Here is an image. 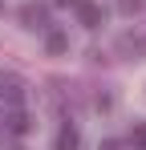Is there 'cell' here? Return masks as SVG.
<instances>
[{"mask_svg":"<svg viewBox=\"0 0 146 150\" xmlns=\"http://www.w3.org/2000/svg\"><path fill=\"white\" fill-rule=\"evenodd\" d=\"M118 49L122 53H146V37H122Z\"/></svg>","mask_w":146,"mask_h":150,"instance_id":"obj_6","label":"cell"},{"mask_svg":"<svg viewBox=\"0 0 146 150\" xmlns=\"http://www.w3.org/2000/svg\"><path fill=\"white\" fill-rule=\"evenodd\" d=\"M45 49H49V57H61V53H69V33L53 28V33L45 37Z\"/></svg>","mask_w":146,"mask_h":150,"instance_id":"obj_4","label":"cell"},{"mask_svg":"<svg viewBox=\"0 0 146 150\" xmlns=\"http://www.w3.org/2000/svg\"><path fill=\"white\" fill-rule=\"evenodd\" d=\"M101 150H122V142H114V138H110V142H101Z\"/></svg>","mask_w":146,"mask_h":150,"instance_id":"obj_9","label":"cell"},{"mask_svg":"<svg viewBox=\"0 0 146 150\" xmlns=\"http://www.w3.org/2000/svg\"><path fill=\"white\" fill-rule=\"evenodd\" d=\"M73 8H77V21H81L85 28H101V21H106L101 4H94V0H77Z\"/></svg>","mask_w":146,"mask_h":150,"instance_id":"obj_2","label":"cell"},{"mask_svg":"<svg viewBox=\"0 0 146 150\" xmlns=\"http://www.w3.org/2000/svg\"><path fill=\"white\" fill-rule=\"evenodd\" d=\"M4 130H8V134H16V138H21V134H28V114H24L21 105H12V114L4 118Z\"/></svg>","mask_w":146,"mask_h":150,"instance_id":"obj_3","label":"cell"},{"mask_svg":"<svg viewBox=\"0 0 146 150\" xmlns=\"http://www.w3.org/2000/svg\"><path fill=\"white\" fill-rule=\"evenodd\" d=\"M130 142H134V146H138V150H146V126H138V130L130 134Z\"/></svg>","mask_w":146,"mask_h":150,"instance_id":"obj_8","label":"cell"},{"mask_svg":"<svg viewBox=\"0 0 146 150\" xmlns=\"http://www.w3.org/2000/svg\"><path fill=\"white\" fill-rule=\"evenodd\" d=\"M77 146H81V134L73 126H61L57 130V150H77Z\"/></svg>","mask_w":146,"mask_h":150,"instance_id":"obj_5","label":"cell"},{"mask_svg":"<svg viewBox=\"0 0 146 150\" xmlns=\"http://www.w3.org/2000/svg\"><path fill=\"white\" fill-rule=\"evenodd\" d=\"M16 16H21L24 28H45V25H49V8H45V4H37V0L21 4V12H16Z\"/></svg>","mask_w":146,"mask_h":150,"instance_id":"obj_1","label":"cell"},{"mask_svg":"<svg viewBox=\"0 0 146 150\" xmlns=\"http://www.w3.org/2000/svg\"><path fill=\"white\" fill-rule=\"evenodd\" d=\"M138 8H142V0H118V12H126V16L138 12Z\"/></svg>","mask_w":146,"mask_h":150,"instance_id":"obj_7","label":"cell"},{"mask_svg":"<svg viewBox=\"0 0 146 150\" xmlns=\"http://www.w3.org/2000/svg\"><path fill=\"white\" fill-rule=\"evenodd\" d=\"M0 12H4V0H0Z\"/></svg>","mask_w":146,"mask_h":150,"instance_id":"obj_10","label":"cell"}]
</instances>
